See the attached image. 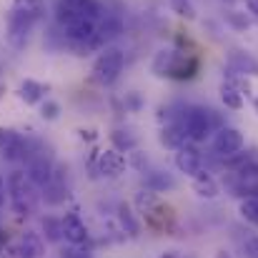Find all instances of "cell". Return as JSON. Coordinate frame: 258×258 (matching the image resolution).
<instances>
[{"mask_svg": "<svg viewBox=\"0 0 258 258\" xmlns=\"http://www.w3.org/2000/svg\"><path fill=\"white\" fill-rule=\"evenodd\" d=\"M201 71V58L196 53H183L175 48H163L153 55L151 60V73L156 78H166V81H193Z\"/></svg>", "mask_w": 258, "mask_h": 258, "instance_id": "1", "label": "cell"}, {"mask_svg": "<svg viewBox=\"0 0 258 258\" xmlns=\"http://www.w3.org/2000/svg\"><path fill=\"white\" fill-rule=\"evenodd\" d=\"M178 120L185 128L190 143H206L216 133V125H213V118H211V108H206V105H185L180 110Z\"/></svg>", "mask_w": 258, "mask_h": 258, "instance_id": "2", "label": "cell"}, {"mask_svg": "<svg viewBox=\"0 0 258 258\" xmlns=\"http://www.w3.org/2000/svg\"><path fill=\"white\" fill-rule=\"evenodd\" d=\"M123 68H125V53H123L120 48H103V50L98 53L95 63H93L90 76H93V81H95L98 86L108 88L120 78Z\"/></svg>", "mask_w": 258, "mask_h": 258, "instance_id": "3", "label": "cell"}, {"mask_svg": "<svg viewBox=\"0 0 258 258\" xmlns=\"http://www.w3.org/2000/svg\"><path fill=\"white\" fill-rule=\"evenodd\" d=\"M38 23H40V18L10 8V13H8V25H5V40H8V45H10L13 50H23V48L28 45V38H30L33 28H35Z\"/></svg>", "mask_w": 258, "mask_h": 258, "instance_id": "4", "label": "cell"}, {"mask_svg": "<svg viewBox=\"0 0 258 258\" xmlns=\"http://www.w3.org/2000/svg\"><path fill=\"white\" fill-rule=\"evenodd\" d=\"M33 180L30 175L23 171H13L8 175V193L13 198V208L20 213V216H28L33 213V206H35V193H33Z\"/></svg>", "mask_w": 258, "mask_h": 258, "instance_id": "5", "label": "cell"}, {"mask_svg": "<svg viewBox=\"0 0 258 258\" xmlns=\"http://www.w3.org/2000/svg\"><path fill=\"white\" fill-rule=\"evenodd\" d=\"M211 148H213V156H216L218 161H228V158H233L236 153H241V151L246 148V138H243V133H241L238 128L223 125V128L216 131Z\"/></svg>", "mask_w": 258, "mask_h": 258, "instance_id": "6", "label": "cell"}, {"mask_svg": "<svg viewBox=\"0 0 258 258\" xmlns=\"http://www.w3.org/2000/svg\"><path fill=\"white\" fill-rule=\"evenodd\" d=\"M123 33V20L113 13H103V18L98 20V30L93 35V40L88 43V55L90 53H100L103 48H108L110 40H115Z\"/></svg>", "mask_w": 258, "mask_h": 258, "instance_id": "7", "label": "cell"}, {"mask_svg": "<svg viewBox=\"0 0 258 258\" xmlns=\"http://www.w3.org/2000/svg\"><path fill=\"white\" fill-rule=\"evenodd\" d=\"M95 30H98V20L86 18V15H78L73 23H68V25H66V38H68V43H71V45L81 48V50H83V55H88V43L93 40Z\"/></svg>", "mask_w": 258, "mask_h": 258, "instance_id": "8", "label": "cell"}, {"mask_svg": "<svg viewBox=\"0 0 258 258\" xmlns=\"http://www.w3.org/2000/svg\"><path fill=\"white\" fill-rule=\"evenodd\" d=\"M30 153L25 138L15 131V128H5L0 125V156L5 161H20Z\"/></svg>", "mask_w": 258, "mask_h": 258, "instance_id": "9", "label": "cell"}, {"mask_svg": "<svg viewBox=\"0 0 258 258\" xmlns=\"http://www.w3.org/2000/svg\"><path fill=\"white\" fill-rule=\"evenodd\" d=\"M223 166L236 173L238 180H258V151H241L233 158L223 161Z\"/></svg>", "mask_w": 258, "mask_h": 258, "instance_id": "10", "label": "cell"}, {"mask_svg": "<svg viewBox=\"0 0 258 258\" xmlns=\"http://www.w3.org/2000/svg\"><path fill=\"white\" fill-rule=\"evenodd\" d=\"M203 153L193 146V143H183L178 151H175V168L180 173H185V175H198V173L203 171Z\"/></svg>", "mask_w": 258, "mask_h": 258, "instance_id": "11", "label": "cell"}, {"mask_svg": "<svg viewBox=\"0 0 258 258\" xmlns=\"http://www.w3.org/2000/svg\"><path fill=\"white\" fill-rule=\"evenodd\" d=\"M128 168V161L125 156L118 151V148H105L98 153V161H95V171L105 178H118L120 173Z\"/></svg>", "mask_w": 258, "mask_h": 258, "instance_id": "12", "label": "cell"}, {"mask_svg": "<svg viewBox=\"0 0 258 258\" xmlns=\"http://www.w3.org/2000/svg\"><path fill=\"white\" fill-rule=\"evenodd\" d=\"M226 66L248 76V78H258V58L248 50H241V48H231L228 55H226Z\"/></svg>", "mask_w": 258, "mask_h": 258, "instance_id": "13", "label": "cell"}, {"mask_svg": "<svg viewBox=\"0 0 258 258\" xmlns=\"http://www.w3.org/2000/svg\"><path fill=\"white\" fill-rule=\"evenodd\" d=\"M60 221H63V238L71 246H83L88 241V228H86V223H83V218L76 211H68Z\"/></svg>", "mask_w": 258, "mask_h": 258, "instance_id": "14", "label": "cell"}, {"mask_svg": "<svg viewBox=\"0 0 258 258\" xmlns=\"http://www.w3.org/2000/svg\"><path fill=\"white\" fill-rule=\"evenodd\" d=\"M28 175H30V180H33L38 188H45V185L53 180V166H50V161H48L43 153H38V156L30 158V163H28Z\"/></svg>", "mask_w": 258, "mask_h": 258, "instance_id": "15", "label": "cell"}, {"mask_svg": "<svg viewBox=\"0 0 258 258\" xmlns=\"http://www.w3.org/2000/svg\"><path fill=\"white\" fill-rule=\"evenodd\" d=\"M48 90H50L48 83H40V81L25 78V81L20 83V88H18V95H20V100L28 103V105H40V103L45 100Z\"/></svg>", "mask_w": 258, "mask_h": 258, "instance_id": "16", "label": "cell"}, {"mask_svg": "<svg viewBox=\"0 0 258 258\" xmlns=\"http://www.w3.org/2000/svg\"><path fill=\"white\" fill-rule=\"evenodd\" d=\"M161 146L171 148V151H178L183 143H188V133L185 128L180 125V120H168L163 128H161Z\"/></svg>", "mask_w": 258, "mask_h": 258, "instance_id": "17", "label": "cell"}, {"mask_svg": "<svg viewBox=\"0 0 258 258\" xmlns=\"http://www.w3.org/2000/svg\"><path fill=\"white\" fill-rule=\"evenodd\" d=\"M193 193H196L198 198L213 201V198L221 196V185H218V180H216L211 173L203 168L198 175H193Z\"/></svg>", "mask_w": 258, "mask_h": 258, "instance_id": "18", "label": "cell"}, {"mask_svg": "<svg viewBox=\"0 0 258 258\" xmlns=\"http://www.w3.org/2000/svg\"><path fill=\"white\" fill-rule=\"evenodd\" d=\"M43 253H45L43 236L33 233V231H25L20 236V243H18V258H40Z\"/></svg>", "mask_w": 258, "mask_h": 258, "instance_id": "19", "label": "cell"}, {"mask_svg": "<svg viewBox=\"0 0 258 258\" xmlns=\"http://www.w3.org/2000/svg\"><path fill=\"white\" fill-rule=\"evenodd\" d=\"M110 141H113V148H118L120 153H133L138 148V138L128 128H115L110 133Z\"/></svg>", "mask_w": 258, "mask_h": 258, "instance_id": "20", "label": "cell"}, {"mask_svg": "<svg viewBox=\"0 0 258 258\" xmlns=\"http://www.w3.org/2000/svg\"><path fill=\"white\" fill-rule=\"evenodd\" d=\"M146 188H151L156 193H166V190L175 188V178L166 171H151L146 175Z\"/></svg>", "mask_w": 258, "mask_h": 258, "instance_id": "21", "label": "cell"}, {"mask_svg": "<svg viewBox=\"0 0 258 258\" xmlns=\"http://www.w3.org/2000/svg\"><path fill=\"white\" fill-rule=\"evenodd\" d=\"M118 221H120L123 231H125L131 238H136V236L141 233V223H138L136 213L131 211V206H125V203H120V206H118Z\"/></svg>", "mask_w": 258, "mask_h": 258, "instance_id": "22", "label": "cell"}, {"mask_svg": "<svg viewBox=\"0 0 258 258\" xmlns=\"http://www.w3.org/2000/svg\"><path fill=\"white\" fill-rule=\"evenodd\" d=\"M223 83H228V86H233L236 90H241L246 98L253 93L251 90V81H248V76H243V73H238V71H233V68H223Z\"/></svg>", "mask_w": 258, "mask_h": 258, "instance_id": "23", "label": "cell"}, {"mask_svg": "<svg viewBox=\"0 0 258 258\" xmlns=\"http://www.w3.org/2000/svg\"><path fill=\"white\" fill-rule=\"evenodd\" d=\"M218 93H221V103H223L228 110H241V108H243V98H246V95H243L241 90H236L233 86L223 83Z\"/></svg>", "mask_w": 258, "mask_h": 258, "instance_id": "24", "label": "cell"}, {"mask_svg": "<svg viewBox=\"0 0 258 258\" xmlns=\"http://www.w3.org/2000/svg\"><path fill=\"white\" fill-rule=\"evenodd\" d=\"M238 213L246 223L258 226V196H246L241 203H238Z\"/></svg>", "mask_w": 258, "mask_h": 258, "instance_id": "25", "label": "cell"}, {"mask_svg": "<svg viewBox=\"0 0 258 258\" xmlns=\"http://www.w3.org/2000/svg\"><path fill=\"white\" fill-rule=\"evenodd\" d=\"M43 236H45V241H50V243H58V241H63V221H58V218H43Z\"/></svg>", "mask_w": 258, "mask_h": 258, "instance_id": "26", "label": "cell"}, {"mask_svg": "<svg viewBox=\"0 0 258 258\" xmlns=\"http://www.w3.org/2000/svg\"><path fill=\"white\" fill-rule=\"evenodd\" d=\"M226 25L228 28H233V30H238V33H246L248 28H251V20H248V15L246 13H241V10H226Z\"/></svg>", "mask_w": 258, "mask_h": 258, "instance_id": "27", "label": "cell"}, {"mask_svg": "<svg viewBox=\"0 0 258 258\" xmlns=\"http://www.w3.org/2000/svg\"><path fill=\"white\" fill-rule=\"evenodd\" d=\"M13 8L23 10V13H30V15L40 18V20L45 15V0H13Z\"/></svg>", "mask_w": 258, "mask_h": 258, "instance_id": "28", "label": "cell"}, {"mask_svg": "<svg viewBox=\"0 0 258 258\" xmlns=\"http://www.w3.org/2000/svg\"><path fill=\"white\" fill-rule=\"evenodd\" d=\"M156 203H158V193H156V190H151V188L138 190V196H136V208H138V213H148Z\"/></svg>", "mask_w": 258, "mask_h": 258, "instance_id": "29", "label": "cell"}, {"mask_svg": "<svg viewBox=\"0 0 258 258\" xmlns=\"http://www.w3.org/2000/svg\"><path fill=\"white\" fill-rule=\"evenodd\" d=\"M171 10L178 18H185V20H196V8L190 0H171Z\"/></svg>", "mask_w": 258, "mask_h": 258, "instance_id": "30", "label": "cell"}, {"mask_svg": "<svg viewBox=\"0 0 258 258\" xmlns=\"http://www.w3.org/2000/svg\"><path fill=\"white\" fill-rule=\"evenodd\" d=\"M40 118H43V120H58V118H60V103L45 98V100L40 103Z\"/></svg>", "mask_w": 258, "mask_h": 258, "instance_id": "31", "label": "cell"}, {"mask_svg": "<svg viewBox=\"0 0 258 258\" xmlns=\"http://www.w3.org/2000/svg\"><path fill=\"white\" fill-rule=\"evenodd\" d=\"M123 103H125V110H131V113H138V110L143 108V98H141V93H136V90L125 93Z\"/></svg>", "mask_w": 258, "mask_h": 258, "instance_id": "32", "label": "cell"}, {"mask_svg": "<svg viewBox=\"0 0 258 258\" xmlns=\"http://www.w3.org/2000/svg\"><path fill=\"white\" fill-rule=\"evenodd\" d=\"M78 138L86 143H95L98 141V131L95 128H78Z\"/></svg>", "mask_w": 258, "mask_h": 258, "instance_id": "33", "label": "cell"}, {"mask_svg": "<svg viewBox=\"0 0 258 258\" xmlns=\"http://www.w3.org/2000/svg\"><path fill=\"white\" fill-rule=\"evenodd\" d=\"M243 5H246V10H248L253 18H258V0H243Z\"/></svg>", "mask_w": 258, "mask_h": 258, "instance_id": "34", "label": "cell"}, {"mask_svg": "<svg viewBox=\"0 0 258 258\" xmlns=\"http://www.w3.org/2000/svg\"><path fill=\"white\" fill-rule=\"evenodd\" d=\"M5 196H8V180L0 178V208H3V203H5Z\"/></svg>", "mask_w": 258, "mask_h": 258, "instance_id": "35", "label": "cell"}, {"mask_svg": "<svg viewBox=\"0 0 258 258\" xmlns=\"http://www.w3.org/2000/svg\"><path fill=\"white\" fill-rule=\"evenodd\" d=\"M68 258H90L88 251H68Z\"/></svg>", "mask_w": 258, "mask_h": 258, "instance_id": "36", "label": "cell"}, {"mask_svg": "<svg viewBox=\"0 0 258 258\" xmlns=\"http://www.w3.org/2000/svg\"><path fill=\"white\" fill-rule=\"evenodd\" d=\"M63 3H66V5H71V8H76V10H78V5H81V3H83V0H63Z\"/></svg>", "mask_w": 258, "mask_h": 258, "instance_id": "37", "label": "cell"}, {"mask_svg": "<svg viewBox=\"0 0 258 258\" xmlns=\"http://www.w3.org/2000/svg\"><path fill=\"white\" fill-rule=\"evenodd\" d=\"M161 258H180L175 251H166V253H161Z\"/></svg>", "mask_w": 258, "mask_h": 258, "instance_id": "38", "label": "cell"}, {"mask_svg": "<svg viewBox=\"0 0 258 258\" xmlns=\"http://www.w3.org/2000/svg\"><path fill=\"white\" fill-rule=\"evenodd\" d=\"M3 246H5V231H3V226H0V251H3Z\"/></svg>", "mask_w": 258, "mask_h": 258, "instance_id": "39", "label": "cell"}, {"mask_svg": "<svg viewBox=\"0 0 258 258\" xmlns=\"http://www.w3.org/2000/svg\"><path fill=\"white\" fill-rule=\"evenodd\" d=\"M253 108H256V113H258V98H256V100H253Z\"/></svg>", "mask_w": 258, "mask_h": 258, "instance_id": "40", "label": "cell"}, {"mask_svg": "<svg viewBox=\"0 0 258 258\" xmlns=\"http://www.w3.org/2000/svg\"><path fill=\"white\" fill-rule=\"evenodd\" d=\"M3 93H5V88H3V86H0V95H3Z\"/></svg>", "mask_w": 258, "mask_h": 258, "instance_id": "41", "label": "cell"}, {"mask_svg": "<svg viewBox=\"0 0 258 258\" xmlns=\"http://www.w3.org/2000/svg\"><path fill=\"white\" fill-rule=\"evenodd\" d=\"M253 258H258V253H256V256H253Z\"/></svg>", "mask_w": 258, "mask_h": 258, "instance_id": "42", "label": "cell"}]
</instances>
